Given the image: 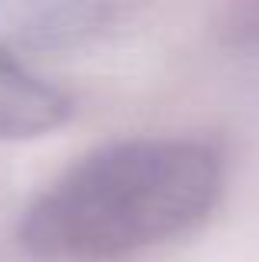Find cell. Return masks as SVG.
<instances>
[{"label": "cell", "mask_w": 259, "mask_h": 262, "mask_svg": "<svg viewBox=\"0 0 259 262\" xmlns=\"http://www.w3.org/2000/svg\"><path fill=\"white\" fill-rule=\"evenodd\" d=\"M223 192V160L189 136L90 149L24 209L20 246L44 262H123L196 229Z\"/></svg>", "instance_id": "1"}, {"label": "cell", "mask_w": 259, "mask_h": 262, "mask_svg": "<svg viewBox=\"0 0 259 262\" xmlns=\"http://www.w3.org/2000/svg\"><path fill=\"white\" fill-rule=\"evenodd\" d=\"M126 13L130 10L120 4H87V0L0 4V43L63 50L110 33Z\"/></svg>", "instance_id": "2"}, {"label": "cell", "mask_w": 259, "mask_h": 262, "mask_svg": "<svg viewBox=\"0 0 259 262\" xmlns=\"http://www.w3.org/2000/svg\"><path fill=\"white\" fill-rule=\"evenodd\" d=\"M73 116L67 90L40 77L33 67L0 43V140H33Z\"/></svg>", "instance_id": "3"}, {"label": "cell", "mask_w": 259, "mask_h": 262, "mask_svg": "<svg viewBox=\"0 0 259 262\" xmlns=\"http://www.w3.org/2000/svg\"><path fill=\"white\" fill-rule=\"evenodd\" d=\"M220 33H223V40H226L229 47L259 50V0L229 7L226 17H223V24H220Z\"/></svg>", "instance_id": "4"}]
</instances>
